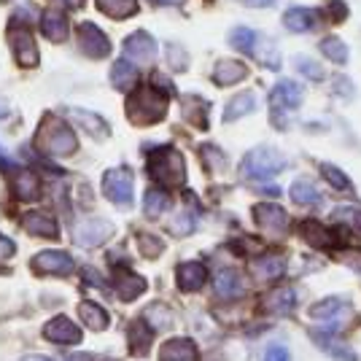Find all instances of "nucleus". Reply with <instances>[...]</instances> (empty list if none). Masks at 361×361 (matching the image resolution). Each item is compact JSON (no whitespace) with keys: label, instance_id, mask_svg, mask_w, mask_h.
Masks as SVG:
<instances>
[{"label":"nucleus","instance_id":"obj_50","mask_svg":"<svg viewBox=\"0 0 361 361\" xmlns=\"http://www.w3.org/2000/svg\"><path fill=\"white\" fill-rule=\"evenodd\" d=\"M343 262L350 264L356 272H361V254H343Z\"/></svg>","mask_w":361,"mask_h":361},{"label":"nucleus","instance_id":"obj_25","mask_svg":"<svg viewBox=\"0 0 361 361\" xmlns=\"http://www.w3.org/2000/svg\"><path fill=\"white\" fill-rule=\"evenodd\" d=\"M137 81V68L130 60H119L111 68V84L121 92H130Z\"/></svg>","mask_w":361,"mask_h":361},{"label":"nucleus","instance_id":"obj_13","mask_svg":"<svg viewBox=\"0 0 361 361\" xmlns=\"http://www.w3.org/2000/svg\"><path fill=\"white\" fill-rule=\"evenodd\" d=\"M41 30L51 44H62L68 35H71V25H68V16L62 14L60 8H46L41 16Z\"/></svg>","mask_w":361,"mask_h":361},{"label":"nucleus","instance_id":"obj_3","mask_svg":"<svg viewBox=\"0 0 361 361\" xmlns=\"http://www.w3.org/2000/svg\"><path fill=\"white\" fill-rule=\"evenodd\" d=\"M38 143L46 154L54 157H71L75 151V135L73 130L60 119V116H46L38 127Z\"/></svg>","mask_w":361,"mask_h":361},{"label":"nucleus","instance_id":"obj_7","mask_svg":"<svg viewBox=\"0 0 361 361\" xmlns=\"http://www.w3.org/2000/svg\"><path fill=\"white\" fill-rule=\"evenodd\" d=\"M114 235V224L106 221V219H84L78 221L73 229V240L84 248H92V245H100L106 243L108 238Z\"/></svg>","mask_w":361,"mask_h":361},{"label":"nucleus","instance_id":"obj_9","mask_svg":"<svg viewBox=\"0 0 361 361\" xmlns=\"http://www.w3.org/2000/svg\"><path fill=\"white\" fill-rule=\"evenodd\" d=\"M8 44L14 49V57L22 68H35L38 65V46L27 27H11L8 30Z\"/></svg>","mask_w":361,"mask_h":361},{"label":"nucleus","instance_id":"obj_36","mask_svg":"<svg viewBox=\"0 0 361 361\" xmlns=\"http://www.w3.org/2000/svg\"><path fill=\"white\" fill-rule=\"evenodd\" d=\"M256 41H259V35L251 27H238V30H232V35H229V44L235 46L238 51H245V54H254Z\"/></svg>","mask_w":361,"mask_h":361},{"label":"nucleus","instance_id":"obj_39","mask_svg":"<svg viewBox=\"0 0 361 361\" xmlns=\"http://www.w3.org/2000/svg\"><path fill=\"white\" fill-rule=\"evenodd\" d=\"M321 176L329 180L334 189H340V192H350V180H348V176L343 173V170H337L334 165H321Z\"/></svg>","mask_w":361,"mask_h":361},{"label":"nucleus","instance_id":"obj_35","mask_svg":"<svg viewBox=\"0 0 361 361\" xmlns=\"http://www.w3.org/2000/svg\"><path fill=\"white\" fill-rule=\"evenodd\" d=\"M167 208H170V197H167L165 192H159V189H151V192H146L143 211H146V216H149V219H159Z\"/></svg>","mask_w":361,"mask_h":361},{"label":"nucleus","instance_id":"obj_1","mask_svg":"<svg viewBox=\"0 0 361 361\" xmlns=\"http://www.w3.org/2000/svg\"><path fill=\"white\" fill-rule=\"evenodd\" d=\"M167 114V94L157 90H135L130 97H127V116L133 124H157L162 121Z\"/></svg>","mask_w":361,"mask_h":361},{"label":"nucleus","instance_id":"obj_14","mask_svg":"<svg viewBox=\"0 0 361 361\" xmlns=\"http://www.w3.org/2000/svg\"><path fill=\"white\" fill-rule=\"evenodd\" d=\"M32 267L38 272H54V275H68L73 272V259L65 251H44L32 259Z\"/></svg>","mask_w":361,"mask_h":361},{"label":"nucleus","instance_id":"obj_16","mask_svg":"<svg viewBox=\"0 0 361 361\" xmlns=\"http://www.w3.org/2000/svg\"><path fill=\"white\" fill-rule=\"evenodd\" d=\"M283 25L291 32H310L318 25V14L307 6H294L283 14Z\"/></svg>","mask_w":361,"mask_h":361},{"label":"nucleus","instance_id":"obj_37","mask_svg":"<svg viewBox=\"0 0 361 361\" xmlns=\"http://www.w3.org/2000/svg\"><path fill=\"white\" fill-rule=\"evenodd\" d=\"M321 51H324L326 60L337 62V65H345L348 62V46L340 38H324L321 41Z\"/></svg>","mask_w":361,"mask_h":361},{"label":"nucleus","instance_id":"obj_10","mask_svg":"<svg viewBox=\"0 0 361 361\" xmlns=\"http://www.w3.org/2000/svg\"><path fill=\"white\" fill-rule=\"evenodd\" d=\"M302 100H305V92L297 81H278L270 92V103H272V111H278V114H286L291 108H300Z\"/></svg>","mask_w":361,"mask_h":361},{"label":"nucleus","instance_id":"obj_22","mask_svg":"<svg viewBox=\"0 0 361 361\" xmlns=\"http://www.w3.org/2000/svg\"><path fill=\"white\" fill-rule=\"evenodd\" d=\"M300 235L310 245H316V248H331L334 245V235L324 224H318V221H302Z\"/></svg>","mask_w":361,"mask_h":361},{"label":"nucleus","instance_id":"obj_44","mask_svg":"<svg viewBox=\"0 0 361 361\" xmlns=\"http://www.w3.org/2000/svg\"><path fill=\"white\" fill-rule=\"evenodd\" d=\"M173 229H176L178 235H189V232L195 229V216H192V213H183V216H178Z\"/></svg>","mask_w":361,"mask_h":361},{"label":"nucleus","instance_id":"obj_23","mask_svg":"<svg viewBox=\"0 0 361 361\" xmlns=\"http://www.w3.org/2000/svg\"><path fill=\"white\" fill-rule=\"evenodd\" d=\"M205 283V267L200 262H186L178 267V286L183 291H197Z\"/></svg>","mask_w":361,"mask_h":361},{"label":"nucleus","instance_id":"obj_40","mask_svg":"<svg viewBox=\"0 0 361 361\" xmlns=\"http://www.w3.org/2000/svg\"><path fill=\"white\" fill-rule=\"evenodd\" d=\"M167 60H170L173 71H183L189 65V57H186V51L178 44H167Z\"/></svg>","mask_w":361,"mask_h":361},{"label":"nucleus","instance_id":"obj_4","mask_svg":"<svg viewBox=\"0 0 361 361\" xmlns=\"http://www.w3.org/2000/svg\"><path fill=\"white\" fill-rule=\"evenodd\" d=\"M149 170L157 180H162L167 186H180L186 180V165H183V157L173 146L154 151L149 159Z\"/></svg>","mask_w":361,"mask_h":361},{"label":"nucleus","instance_id":"obj_19","mask_svg":"<svg viewBox=\"0 0 361 361\" xmlns=\"http://www.w3.org/2000/svg\"><path fill=\"white\" fill-rule=\"evenodd\" d=\"M251 270H254L262 281H272V278H281V275L286 272V259H283V256L264 254L251 262Z\"/></svg>","mask_w":361,"mask_h":361},{"label":"nucleus","instance_id":"obj_43","mask_svg":"<svg viewBox=\"0 0 361 361\" xmlns=\"http://www.w3.org/2000/svg\"><path fill=\"white\" fill-rule=\"evenodd\" d=\"M202 157H205V162L211 165V170H221V167L226 165L224 154L216 149V146H205V149H202Z\"/></svg>","mask_w":361,"mask_h":361},{"label":"nucleus","instance_id":"obj_32","mask_svg":"<svg viewBox=\"0 0 361 361\" xmlns=\"http://www.w3.org/2000/svg\"><path fill=\"white\" fill-rule=\"evenodd\" d=\"M288 195H291V200H294L297 205H321V202H324L321 192H318L310 180H297Z\"/></svg>","mask_w":361,"mask_h":361},{"label":"nucleus","instance_id":"obj_28","mask_svg":"<svg viewBox=\"0 0 361 361\" xmlns=\"http://www.w3.org/2000/svg\"><path fill=\"white\" fill-rule=\"evenodd\" d=\"M294 305H297V294L291 291V288H281V291H272L270 297L264 300V307L275 313V316H288L291 310H294Z\"/></svg>","mask_w":361,"mask_h":361},{"label":"nucleus","instance_id":"obj_21","mask_svg":"<svg viewBox=\"0 0 361 361\" xmlns=\"http://www.w3.org/2000/svg\"><path fill=\"white\" fill-rule=\"evenodd\" d=\"M162 361H197V348L192 340H170L159 350Z\"/></svg>","mask_w":361,"mask_h":361},{"label":"nucleus","instance_id":"obj_18","mask_svg":"<svg viewBox=\"0 0 361 361\" xmlns=\"http://www.w3.org/2000/svg\"><path fill=\"white\" fill-rule=\"evenodd\" d=\"M71 116H73L75 124H81L90 135L94 137H108L111 135V127H108V121L100 116V114H92V111H84V108H71Z\"/></svg>","mask_w":361,"mask_h":361},{"label":"nucleus","instance_id":"obj_6","mask_svg":"<svg viewBox=\"0 0 361 361\" xmlns=\"http://www.w3.org/2000/svg\"><path fill=\"white\" fill-rule=\"evenodd\" d=\"M103 192L111 202H116L121 208H130L133 205V173L127 167L108 170L103 176Z\"/></svg>","mask_w":361,"mask_h":361},{"label":"nucleus","instance_id":"obj_17","mask_svg":"<svg viewBox=\"0 0 361 361\" xmlns=\"http://www.w3.org/2000/svg\"><path fill=\"white\" fill-rule=\"evenodd\" d=\"M44 334L51 343H78L81 340V331H78V326L68 316H60L54 318L51 324H46Z\"/></svg>","mask_w":361,"mask_h":361},{"label":"nucleus","instance_id":"obj_46","mask_svg":"<svg viewBox=\"0 0 361 361\" xmlns=\"http://www.w3.org/2000/svg\"><path fill=\"white\" fill-rule=\"evenodd\" d=\"M264 361H288V350L283 345H272L270 350H267Z\"/></svg>","mask_w":361,"mask_h":361},{"label":"nucleus","instance_id":"obj_41","mask_svg":"<svg viewBox=\"0 0 361 361\" xmlns=\"http://www.w3.org/2000/svg\"><path fill=\"white\" fill-rule=\"evenodd\" d=\"M297 68H300V73H305L307 78H313V81H321V78H324V68H321L316 60L300 57V60H297Z\"/></svg>","mask_w":361,"mask_h":361},{"label":"nucleus","instance_id":"obj_49","mask_svg":"<svg viewBox=\"0 0 361 361\" xmlns=\"http://www.w3.org/2000/svg\"><path fill=\"white\" fill-rule=\"evenodd\" d=\"M334 90L343 92V97H350V94H353V87H350V81H348V78H343V75L334 81Z\"/></svg>","mask_w":361,"mask_h":361},{"label":"nucleus","instance_id":"obj_33","mask_svg":"<svg viewBox=\"0 0 361 361\" xmlns=\"http://www.w3.org/2000/svg\"><path fill=\"white\" fill-rule=\"evenodd\" d=\"M78 316L84 318L87 326H92V329H97V331L108 326L106 310H103L100 305H94V302H81V305H78Z\"/></svg>","mask_w":361,"mask_h":361},{"label":"nucleus","instance_id":"obj_29","mask_svg":"<svg viewBox=\"0 0 361 361\" xmlns=\"http://www.w3.org/2000/svg\"><path fill=\"white\" fill-rule=\"evenodd\" d=\"M183 116H186V121H192L195 127H208V103L202 100V97H195V94H186L183 97Z\"/></svg>","mask_w":361,"mask_h":361},{"label":"nucleus","instance_id":"obj_56","mask_svg":"<svg viewBox=\"0 0 361 361\" xmlns=\"http://www.w3.org/2000/svg\"><path fill=\"white\" fill-rule=\"evenodd\" d=\"M71 361H73V359H71ZM75 361H92V359H90V356H75Z\"/></svg>","mask_w":361,"mask_h":361},{"label":"nucleus","instance_id":"obj_31","mask_svg":"<svg viewBox=\"0 0 361 361\" xmlns=\"http://www.w3.org/2000/svg\"><path fill=\"white\" fill-rule=\"evenodd\" d=\"M14 192L19 200L30 202V200H35V197L41 195V183H38V178H35L32 173L22 170V173H16V178H14Z\"/></svg>","mask_w":361,"mask_h":361},{"label":"nucleus","instance_id":"obj_45","mask_svg":"<svg viewBox=\"0 0 361 361\" xmlns=\"http://www.w3.org/2000/svg\"><path fill=\"white\" fill-rule=\"evenodd\" d=\"M329 14L331 19H337V22H343L348 16V8H345V3L343 0H334V3H329Z\"/></svg>","mask_w":361,"mask_h":361},{"label":"nucleus","instance_id":"obj_53","mask_svg":"<svg viewBox=\"0 0 361 361\" xmlns=\"http://www.w3.org/2000/svg\"><path fill=\"white\" fill-rule=\"evenodd\" d=\"M65 6H71V8H81L84 6V0H62Z\"/></svg>","mask_w":361,"mask_h":361},{"label":"nucleus","instance_id":"obj_54","mask_svg":"<svg viewBox=\"0 0 361 361\" xmlns=\"http://www.w3.org/2000/svg\"><path fill=\"white\" fill-rule=\"evenodd\" d=\"M3 116H8V106H6V100L0 97V119H3Z\"/></svg>","mask_w":361,"mask_h":361},{"label":"nucleus","instance_id":"obj_2","mask_svg":"<svg viewBox=\"0 0 361 361\" xmlns=\"http://www.w3.org/2000/svg\"><path fill=\"white\" fill-rule=\"evenodd\" d=\"M243 176L251 180H270L278 173L286 170V159L281 151L270 149V146H259V149L248 151L243 159Z\"/></svg>","mask_w":361,"mask_h":361},{"label":"nucleus","instance_id":"obj_8","mask_svg":"<svg viewBox=\"0 0 361 361\" xmlns=\"http://www.w3.org/2000/svg\"><path fill=\"white\" fill-rule=\"evenodd\" d=\"M78 49H81L87 57L103 60V57H108V51H111V41H108V35L100 30L97 25L84 22V25L78 27Z\"/></svg>","mask_w":361,"mask_h":361},{"label":"nucleus","instance_id":"obj_12","mask_svg":"<svg viewBox=\"0 0 361 361\" xmlns=\"http://www.w3.org/2000/svg\"><path fill=\"white\" fill-rule=\"evenodd\" d=\"M254 219H256V224L262 226V229L275 232V235L286 232V226H288L286 211H283L281 205H275V202H259V205L254 208Z\"/></svg>","mask_w":361,"mask_h":361},{"label":"nucleus","instance_id":"obj_42","mask_svg":"<svg viewBox=\"0 0 361 361\" xmlns=\"http://www.w3.org/2000/svg\"><path fill=\"white\" fill-rule=\"evenodd\" d=\"M137 245H140V251L146 256H157V254H162V240L159 238H154V235H140L137 238Z\"/></svg>","mask_w":361,"mask_h":361},{"label":"nucleus","instance_id":"obj_55","mask_svg":"<svg viewBox=\"0 0 361 361\" xmlns=\"http://www.w3.org/2000/svg\"><path fill=\"white\" fill-rule=\"evenodd\" d=\"M25 361H51V359H46V356H32V359H25Z\"/></svg>","mask_w":361,"mask_h":361},{"label":"nucleus","instance_id":"obj_52","mask_svg":"<svg viewBox=\"0 0 361 361\" xmlns=\"http://www.w3.org/2000/svg\"><path fill=\"white\" fill-rule=\"evenodd\" d=\"M151 3H157V6H180L183 0H151Z\"/></svg>","mask_w":361,"mask_h":361},{"label":"nucleus","instance_id":"obj_11","mask_svg":"<svg viewBox=\"0 0 361 361\" xmlns=\"http://www.w3.org/2000/svg\"><path fill=\"white\" fill-rule=\"evenodd\" d=\"M157 41L151 38V32L137 30L133 32L127 41H124V60H135V62H151L157 57Z\"/></svg>","mask_w":361,"mask_h":361},{"label":"nucleus","instance_id":"obj_51","mask_svg":"<svg viewBox=\"0 0 361 361\" xmlns=\"http://www.w3.org/2000/svg\"><path fill=\"white\" fill-rule=\"evenodd\" d=\"M245 6H254V8H267V6H275V0H243Z\"/></svg>","mask_w":361,"mask_h":361},{"label":"nucleus","instance_id":"obj_27","mask_svg":"<svg viewBox=\"0 0 361 361\" xmlns=\"http://www.w3.org/2000/svg\"><path fill=\"white\" fill-rule=\"evenodd\" d=\"M256 108V97L254 92H240V94H235L224 108V121H238L240 116L245 114H251Z\"/></svg>","mask_w":361,"mask_h":361},{"label":"nucleus","instance_id":"obj_47","mask_svg":"<svg viewBox=\"0 0 361 361\" xmlns=\"http://www.w3.org/2000/svg\"><path fill=\"white\" fill-rule=\"evenodd\" d=\"M0 170H8V173H16V162L8 151L0 146Z\"/></svg>","mask_w":361,"mask_h":361},{"label":"nucleus","instance_id":"obj_15","mask_svg":"<svg viewBox=\"0 0 361 361\" xmlns=\"http://www.w3.org/2000/svg\"><path fill=\"white\" fill-rule=\"evenodd\" d=\"M248 78V68L238 60H221L213 68V81L219 87H232V84H240Z\"/></svg>","mask_w":361,"mask_h":361},{"label":"nucleus","instance_id":"obj_26","mask_svg":"<svg viewBox=\"0 0 361 361\" xmlns=\"http://www.w3.org/2000/svg\"><path fill=\"white\" fill-rule=\"evenodd\" d=\"M25 229H27L30 235H38V238H57V224H54V219L38 211H32L25 216Z\"/></svg>","mask_w":361,"mask_h":361},{"label":"nucleus","instance_id":"obj_5","mask_svg":"<svg viewBox=\"0 0 361 361\" xmlns=\"http://www.w3.org/2000/svg\"><path fill=\"white\" fill-rule=\"evenodd\" d=\"M310 318L324 324L326 331H337L350 321V305L345 300H337V297H326L310 307Z\"/></svg>","mask_w":361,"mask_h":361},{"label":"nucleus","instance_id":"obj_48","mask_svg":"<svg viewBox=\"0 0 361 361\" xmlns=\"http://www.w3.org/2000/svg\"><path fill=\"white\" fill-rule=\"evenodd\" d=\"M8 256H14V243L0 235V259H8Z\"/></svg>","mask_w":361,"mask_h":361},{"label":"nucleus","instance_id":"obj_38","mask_svg":"<svg viewBox=\"0 0 361 361\" xmlns=\"http://www.w3.org/2000/svg\"><path fill=\"white\" fill-rule=\"evenodd\" d=\"M331 219L340 224H350L353 229H361V211L356 205H340L331 211Z\"/></svg>","mask_w":361,"mask_h":361},{"label":"nucleus","instance_id":"obj_20","mask_svg":"<svg viewBox=\"0 0 361 361\" xmlns=\"http://www.w3.org/2000/svg\"><path fill=\"white\" fill-rule=\"evenodd\" d=\"M216 294L221 300H238L243 294V278L235 270H221L216 275Z\"/></svg>","mask_w":361,"mask_h":361},{"label":"nucleus","instance_id":"obj_34","mask_svg":"<svg viewBox=\"0 0 361 361\" xmlns=\"http://www.w3.org/2000/svg\"><path fill=\"white\" fill-rule=\"evenodd\" d=\"M143 288H146V281L133 275V272H121L116 278V291H119L121 300H135Z\"/></svg>","mask_w":361,"mask_h":361},{"label":"nucleus","instance_id":"obj_30","mask_svg":"<svg viewBox=\"0 0 361 361\" xmlns=\"http://www.w3.org/2000/svg\"><path fill=\"white\" fill-rule=\"evenodd\" d=\"M94 3L111 19H127L137 11V0H94Z\"/></svg>","mask_w":361,"mask_h":361},{"label":"nucleus","instance_id":"obj_24","mask_svg":"<svg viewBox=\"0 0 361 361\" xmlns=\"http://www.w3.org/2000/svg\"><path fill=\"white\" fill-rule=\"evenodd\" d=\"M313 340H316L318 345L324 348V350H329L334 359H340V361H356V353L350 350L348 345H343L331 331H326V329H321V331H316L313 334Z\"/></svg>","mask_w":361,"mask_h":361}]
</instances>
